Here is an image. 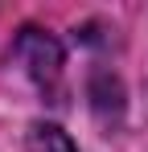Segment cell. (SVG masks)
<instances>
[{
	"label": "cell",
	"mask_w": 148,
	"mask_h": 152,
	"mask_svg": "<svg viewBox=\"0 0 148 152\" xmlns=\"http://www.w3.org/2000/svg\"><path fill=\"white\" fill-rule=\"evenodd\" d=\"M17 62H21L29 78L45 91V95H58V86H62V66H66V53L58 45V37H49L45 29H21V37H17Z\"/></svg>",
	"instance_id": "6da1fadb"
},
{
	"label": "cell",
	"mask_w": 148,
	"mask_h": 152,
	"mask_svg": "<svg viewBox=\"0 0 148 152\" xmlns=\"http://www.w3.org/2000/svg\"><path fill=\"white\" fill-rule=\"evenodd\" d=\"M21 152H78V148H74V140L58 124H33L25 132V148Z\"/></svg>",
	"instance_id": "7a4b0ae2"
}]
</instances>
